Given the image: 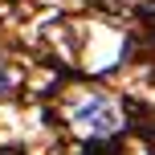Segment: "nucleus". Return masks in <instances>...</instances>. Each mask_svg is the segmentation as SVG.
Returning a JSON list of instances; mask_svg holds the SVG:
<instances>
[{"label": "nucleus", "instance_id": "obj_1", "mask_svg": "<svg viewBox=\"0 0 155 155\" xmlns=\"http://www.w3.org/2000/svg\"><path fill=\"white\" fill-rule=\"evenodd\" d=\"M74 123L82 127L90 139H106V135H114L118 127H123V118H118V106L106 98V94H94V98H86L82 106H74Z\"/></svg>", "mask_w": 155, "mask_h": 155}, {"label": "nucleus", "instance_id": "obj_2", "mask_svg": "<svg viewBox=\"0 0 155 155\" xmlns=\"http://www.w3.org/2000/svg\"><path fill=\"white\" fill-rule=\"evenodd\" d=\"M4 86H8V70L0 65V90H4Z\"/></svg>", "mask_w": 155, "mask_h": 155}]
</instances>
